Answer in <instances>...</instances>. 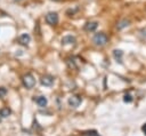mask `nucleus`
<instances>
[{"label": "nucleus", "instance_id": "3", "mask_svg": "<svg viewBox=\"0 0 146 136\" xmlns=\"http://www.w3.org/2000/svg\"><path fill=\"white\" fill-rule=\"evenodd\" d=\"M58 14L57 13H54V11H51V13H48L47 15H46V22L49 24V25H56L57 23H58Z\"/></svg>", "mask_w": 146, "mask_h": 136}, {"label": "nucleus", "instance_id": "13", "mask_svg": "<svg viewBox=\"0 0 146 136\" xmlns=\"http://www.w3.org/2000/svg\"><path fill=\"white\" fill-rule=\"evenodd\" d=\"M123 101H124L125 103H130V102H132V97H131V95H130V94H125V95L123 96Z\"/></svg>", "mask_w": 146, "mask_h": 136}, {"label": "nucleus", "instance_id": "14", "mask_svg": "<svg viewBox=\"0 0 146 136\" xmlns=\"http://www.w3.org/2000/svg\"><path fill=\"white\" fill-rule=\"evenodd\" d=\"M6 94H7V89H6L5 87H0V98L5 97Z\"/></svg>", "mask_w": 146, "mask_h": 136}, {"label": "nucleus", "instance_id": "7", "mask_svg": "<svg viewBox=\"0 0 146 136\" xmlns=\"http://www.w3.org/2000/svg\"><path fill=\"white\" fill-rule=\"evenodd\" d=\"M33 101H34L40 107H44V106L47 105V103H48L46 96H38L36 98H33Z\"/></svg>", "mask_w": 146, "mask_h": 136}, {"label": "nucleus", "instance_id": "18", "mask_svg": "<svg viewBox=\"0 0 146 136\" xmlns=\"http://www.w3.org/2000/svg\"><path fill=\"white\" fill-rule=\"evenodd\" d=\"M0 122H1V117H0Z\"/></svg>", "mask_w": 146, "mask_h": 136}, {"label": "nucleus", "instance_id": "9", "mask_svg": "<svg viewBox=\"0 0 146 136\" xmlns=\"http://www.w3.org/2000/svg\"><path fill=\"white\" fill-rule=\"evenodd\" d=\"M74 42H75V38L73 35H65L62 39L63 45H71V43H74Z\"/></svg>", "mask_w": 146, "mask_h": 136}, {"label": "nucleus", "instance_id": "1", "mask_svg": "<svg viewBox=\"0 0 146 136\" xmlns=\"http://www.w3.org/2000/svg\"><path fill=\"white\" fill-rule=\"evenodd\" d=\"M92 41H94V43L96 45V46H105L106 43H107V41H108V37L104 33V32H98V33H96L95 35H94V38H92Z\"/></svg>", "mask_w": 146, "mask_h": 136}, {"label": "nucleus", "instance_id": "19", "mask_svg": "<svg viewBox=\"0 0 146 136\" xmlns=\"http://www.w3.org/2000/svg\"><path fill=\"white\" fill-rule=\"evenodd\" d=\"M54 1H59V0H54Z\"/></svg>", "mask_w": 146, "mask_h": 136}, {"label": "nucleus", "instance_id": "12", "mask_svg": "<svg viewBox=\"0 0 146 136\" xmlns=\"http://www.w3.org/2000/svg\"><path fill=\"white\" fill-rule=\"evenodd\" d=\"M128 25H129V21H127V19H122V21L117 24L116 27H117L119 30H122L123 27H125V26H128Z\"/></svg>", "mask_w": 146, "mask_h": 136}, {"label": "nucleus", "instance_id": "15", "mask_svg": "<svg viewBox=\"0 0 146 136\" xmlns=\"http://www.w3.org/2000/svg\"><path fill=\"white\" fill-rule=\"evenodd\" d=\"M83 135L84 136H99V135H97L96 131H86V133H83Z\"/></svg>", "mask_w": 146, "mask_h": 136}, {"label": "nucleus", "instance_id": "16", "mask_svg": "<svg viewBox=\"0 0 146 136\" xmlns=\"http://www.w3.org/2000/svg\"><path fill=\"white\" fill-rule=\"evenodd\" d=\"M141 130H143V133H144V134H145V136H146V122L141 126Z\"/></svg>", "mask_w": 146, "mask_h": 136}, {"label": "nucleus", "instance_id": "11", "mask_svg": "<svg viewBox=\"0 0 146 136\" xmlns=\"http://www.w3.org/2000/svg\"><path fill=\"white\" fill-rule=\"evenodd\" d=\"M10 113H11V111L9 107H2L0 110V117L1 118H7L8 115H10Z\"/></svg>", "mask_w": 146, "mask_h": 136}, {"label": "nucleus", "instance_id": "17", "mask_svg": "<svg viewBox=\"0 0 146 136\" xmlns=\"http://www.w3.org/2000/svg\"><path fill=\"white\" fill-rule=\"evenodd\" d=\"M14 1H21V0H14Z\"/></svg>", "mask_w": 146, "mask_h": 136}, {"label": "nucleus", "instance_id": "8", "mask_svg": "<svg viewBox=\"0 0 146 136\" xmlns=\"http://www.w3.org/2000/svg\"><path fill=\"white\" fill-rule=\"evenodd\" d=\"M98 26V23L97 22H88L84 24V30L88 31V32H94Z\"/></svg>", "mask_w": 146, "mask_h": 136}, {"label": "nucleus", "instance_id": "4", "mask_svg": "<svg viewBox=\"0 0 146 136\" xmlns=\"http://www.w3.org/2000/svg\"><path fill=\"white\" fill-rule=\"evenodd\" d=\"M81 102H82V98L78 95H72L71 97H68V101H67L68 105L72 107H78L81 104Z\"/></svg>", "mask_w": 146, "mask_h": 136}, {"label": "nucleus", "instance_id": "5", "mask_svg": "<svg viewBox=\"0 0 146 136\" xmlns=\"http://www.w3.org/2000/svg\"><path fill=\"white\" fill-rule=\"evenodd\" d=\"M40 82L42 86H46V87H50L54 85V77L47 74V75H43L41 79H40Z\"/></svg>", "mask_w": 146, "mask_h": 136}, {"label": "nucleus", "instance_id": "2", "mask_svg": "<svg viewBox=\"0 0 146 136\" xmlns=\"http://www.w3.org/2000/svg\"><path fill=\"white\" fill-rule=\"evenodd\" d=\"M22 81H23L24 87L27 88V89H32V88L34 87V85H35V79H34V77H33L31 73L25 74V75L23 77Z\"/></svg>", "mask_w": 146, "mask_h": 136}, {"label": "nucleus", "instance_id": "10", "mask_svg": "<svg viewBox=\"0 0 146 136\" xmlns=\"http://www.w3.org/2000/svg\"><path fill=\"white\" fill-rule=\"evenodd\" d=\"M113 56H114V58L116 59V62L121 63V62H122V56H123V51H122V50H120V49H115V50L113 51Z\"/></svg>", "mask_w": 146, "mask_h": 136}, {"label": "nucleus", "instance_id": "6", "mask_svg": "<svg viewBox=\"0 0 146 136\" xmlns=\"http://www.w3.org/2000/svg\"><path fill=\"white\" fill-rule=\"evenodd\" d=\"M30 41H31V37L27 33H23L22 35L18 37V43L22 46H27L30 43Z\"/></svg>", "mask_w": 146, "mask_h": 136}]
</instances>
